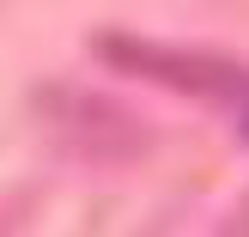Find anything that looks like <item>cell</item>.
Here are the masks:
<instances>
[]
</instances>
